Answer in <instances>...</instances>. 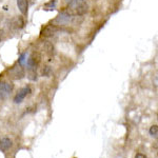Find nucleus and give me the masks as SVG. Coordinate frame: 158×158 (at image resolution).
Instances as JSON below:
<instances>
[{"label": "nucleus", "instance_id": "obj_1", "mask_svg": "<svg viewBox=\"0 0 158 158\" xmlns=\"http://www.w3.org/2000/svg\"><path fill=\"white\" fill-rule=\"evenodd\" d=\"M88 9L89 6L86 0H70L64 12L71 16H82L88 12Z\"/></svg>", "mask_w": 158, "mask_h": 158}, {"label": "nucleus", "instance_id": "obj_2", "mask_svg": "<svg viewBox=\"0 0 158 158\" xmlns=\"http://www.w3.org/2000/svg\"><path fill=\"white\" fill-rule=\"evenodd\" d=\"M13 85L9 82H0V98L4 99L11 94L13 91Z\"/></svg>", "mask_w": 158, "mask_h": 158}, {"label": "nucleus", "instance_id": "obj_3", "mask_svg": "<svg viewBox=\"0 0 158 158\" xmlns=\"http://www.w3.org/2000/svg\"><path fill=\"white\" fill-rule=\"evenodd\" d=\"M72 19H73V16H71L70 14H68V13H65V12H62L61 14H59L56 17V19L54 20V23L58 25H64V24H68Z\"/></svg>", "mask_w": 158, "mask_h": 158}, {"label": "nucleus", "instance_id": "obj_4", "mask_svg": "<svg viewBox=\"0 0 158 158\" xmlns=\"http://www.w3.org/2000/svg\"><path fill=\"white\" fill-rule=\"evenodd\" d=\"M31 93V89L29 86H25V88L21 89L18 93L16 94V96L14 97V102L15 103H21L23 101V99L27 97V94Z\"/></svg>", "mask_w": 158, "mask_h": 158}, {"label": "nucleus", "instance_id": "obj_5", "mask_svg": "<svg viewBox=\"0 0 158 158\" xmlns=\"http://www.w3.org/2000/svg\"><path fill=\"white\" fill-rule=\"evenodd\" d=\"M10 73H11V76L14 79H21L24 77V71H23V69H22V65L14 67Z\"/></svg>", "mask_w": 158, "mask_h": 158}, {"label": "nucleus", "instance_id": "obj_6", "mask_svg": "<svg viewBox=\"0 0 158 158\" xmlns=\"http://www.w3.org/2000/svg\"><path fill=\"white\" fill-rule=\"evenodd\" d=\"M57 31H58V29H57V27H56V25H51V24L47 25V27L42 30L41 36H43V37H51V36H53V35H54Z\"/></svg>", "mask_w": 158, "mask_h": 158}, {"label": "nucleus", "instance_id": "obj_7", "mask_svg": "<svg viewBox=\"0 0 158 158\" xmlns=\"http://www.w3.org/2000/svg\"><path fill=\"white\" fill-rule=\"evenodd\" d=\"M17 6L22 15H27L29 11V1L27 0H17Z\"/></svg>", "mask_w": 158, "mask_h": 158}, {"label": "nucleus", "instance_id": "obj_8", "mask_svg": "<svg viewBox=\"0 0 158 158\" xmlns=\"http://www.w3.org/2000/svg\"><path fill=\"white\" fill-rule=\"evenodd\" d=\"M11 146H12V140L10 138H6H6H2L0 140V150L1 151H6Z\"/></svg>", "mask_w": 158, "mask_h": 158}, {"label": "nucleus", "instance_id": "obj_9", "mask_svg": "<svg viewBox=\"0 0 158 158\" xmlns=\"http://www.w3.org/2000/svg\"><path fill=\"white\" fill-rule=\"evenodd\" d=\"M56 6V1L55 0H51L50 2H48L47 4H44L43 6V10H49V11H52V10H54Z\"/></svg>", "mask_w": 158, "mask_h": 158}, {"label": "nucleus", "instance_id": "obj_10", "mask_svg": "<svg viewBox=\"0 0 158 158\" xmlns=\"http://www.w3.org/2000/svg\"><path fill=\"white\" fill-rule=\"evenodd\" d=\"M14 25H16L17 29H22L24 25V21L23 19L21 18V17H18V18H16L14 20Z\"/></svg>", "mask_w": 158, "mask_h": 158}, {"label": "nucleus", "instance_id": "obj_11", "mask_svg": "<svg viewBox=\"0 0 158 158\" xmlns=\"http://www.w3.org/2000/svg\"><path fill=\"white\" fill-rule=\"evenodd\" d=\"M150 135H152L153 137H157L158 135V127L157 126H153L150 129Z\"/></svg>", "mask_w": 158, "mask_h": 158}, {"label": "nucleus", "instance_id": "obj_12", "mask_svg": "<svg viewBox=\"0 0 158 158\" xmlns=\"http://www.w3.org/2000/svg\"><path fill=\"white\" fill-rule=\"evenodd\" d=\"M25 57H27V54H21V56L19 57V60H18V63L20 65H23L24 62H25Z\"/></svg>", "mask_w": 158, "mask_h": 158}, {"label": "nucleus", "instance_id": "obj_13", "mask_svg": "<svg viewBox=\"0 0 158 158\" xmlns=\"http://www.w3.org/2000/svg\"><path fill=\"white\" fill-rule=\"evenodd\" d=\"M135 158H146V156H144L143 154H140L139 153V154H137L136 156H135Z\"/></svg>", "mask_w": 158, "mask_h": 158}, {"label": "nucleus", "instance_id": "obj_14", "mask_svg": "<svg viewBox=\"0 0 158 158\" xmlns=\"http://www.w3.org/2000/svg\"><path fill=\"white\" fill-rule=\"evenodd\" d=\"M1 18H2V15L0 14V21H1Z\"/></svg>", "mask_w": 158, "mask_h": 158}]
</instances>
